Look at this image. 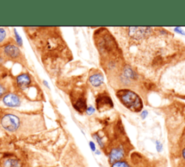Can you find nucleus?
<instances>
[{
  "label": "nucleus",
  "mask_w": 185,
  "mask_h": 167,
  "mask_svg": "<svg viewBox=\"0 0 185 167\" xmlns=\"http://www.w3.org/2000/svg\"><path fill=\"white\" fill-rule=\"evenodd\" d=\"M116 95L119 101L128 110L135 113H139L143 108V103L140 97L130 89L118 90Z\"/></svg>",
  "instance_id": "obj_3"
},
{
  "label": "nucleus",
  "mask_w": 185,
  "mask_h": 167,
  "mask_svg": "<svg viewBox=\"0 0 185 167\" xmlns=\"http://www.w3.org/2000/svg\"><path fill=\"white\" fill-rule=\"evenodd\" d=\"M0 55L5 59L18 63H23L25 59L18 45L13 42H5L0 45Z\"/></svg>",
  "instance_id": "obj_4"
},
{
  "label": "nucleus",
  "mask_w": 185,
  "mask_h": 167,
  "mask_svg": "<svg viewBox=\"0 0 185 167\" xmlns=\"http://www.w3.org/2000/svg\"><path fill=\"white\" fill-rule=\"evenodd\" d=\"M96 108L99 112L109 110L114 107V103L111 98L105 93L99 94L96 100Z\"/></svg>",
  "instance_id": "obj_7"
},
{
  "label": "nucleus",
  "mask_w": 185,
  "mask_h": 167,
  "mask_svg": "<svg viewBox=\"0 0 185 167\" xmlns=\"http://www.w3.org/2000/svg\"><path fill=\"white\" fill-rule=\"evenodd\" d=\"M89 82L90 84L94 87H98L103 84L104 77L103 74L100 72L95 73L92 74L89 77Z\"/></svg>",
  "instance_id": "obj_12"
},
{
  "label": "nucleus",
  "mask_w": 185,
  "mask_h": 167,
  "mask_svg": "<svg viewBox=\"0 0 185 167\" xmlns=\"http://www.w3.org/2000/svg\"><path fill=\"white\" fill-rule=\"evenodd\" d=\"M92 137H93V139L97 142L98 145L100 146V148L102 149L105 148V142H104L103 138H102L101 135H98V133H94L93 135H92Z\"/></svg>",
  "instance_id": "obj_14"
},
{
  "label": "nucleus",
  "mask_w": 185,
  "mask_h": 167,
  "mask_svg": "<svg viewBox=\"0 0 185 167\" xmlns=\"http://www.w3.org/2000/svg\"><path fill=\"white\" fill-rule=\"evenodd\" d=\"M147 115H148V112H147V111H143L141 112V114H140V116L142 118V119H146V117L147 116Z\"/></svg>",
  "instance_id": "obj_20"
},
{
  "label": "nucleus",
  "mask_w": 185,
  "mask_h": 167,
  "mask_svg": "<svg viewBox=\"0 0 185 167\" xmlns=\"http://www.w3.org/2000/svg\"><path fill=\"white\" fill-rule=\"evenodd\" d=\"M95 111H96L95 108H94L93 106H92V105H90V106H89V107H88L87 109H86V111H85L86 113H87L88 116H91L92 114H93V113H95Z\"/></svg>",
  "instance_id": "obj_18"
},
{
  "label": "nucleus",
  "mask_w": 185,
  "mask_h": 167,
  "mask_svg": "<svg viewBox=\"0 0 185 167\" xmlns=\"http://www.w3.org/2000/svg\"><path fill=\"white\" fill-rule=\"evenodd\" d=\"M111 167H131V166L127 161L122 160L111 164Z\"/></svg>",
  "instance_id": "obj_15"
},
{
  "label": "nucleus",
  "mask_w": 185,
  "mask_h": 167,
  "mask_svg": "<svg viewBox=\"0 0 185 167\" xmlns=\"http://www.w3.org/2000/svg\"><path fill=\"white\" fill-rule=\"evenodd\" d=\"M125 156V150L122 145H117V146L112 148L110 150L108 157H109V162L110 164L113 163L123 160Z\"/></svg>",
  "instance_id": "obj_9"
},
{
  "label": "nucleus",
  "mask_w": 185,
  "mask_h": 167,
  "mask_svg": "<svg viewBox=\"0 0 185 167\" xmlns=\"http://www.w3.org/2000/svg\"><path fill=\"white\" fill-rule=\"evenodd\" d=\"M182 157L183 158V160L185 161V147L184 148L182 149Z\"/></svg>",
  "instance_id": "obj_22"
},
{
  "label": "nucleus",
  "mask_w": 185,
  "mask_h": 167,
  "mask_svg": "<svg viewBox=\"0 0 185 167\" xmlns=\"http://www.w3.org/2000/svg\"><path fill=\"white\" fill-rule=\"evenodd\" d=\"M7 34V31L5 30V28H0V45L5 42Z\"/></svg>",
  "instance_id": "obj_16"
},
{
  "label": "nucleus",
  "mask_w": 185,
  "mask_h": 167,
  "mask_svg": "<svg viewBox=\"0 0 185 167\" xmlns=\"http://www.w3.org/2000/svg\"><path fill=\"white\" fill-rule=\"evenodd\" d=\"M175 31H176V33H180V34L185 35V33L184 32V31H183L182 29H181L180 27H176V28H175Z\"/></svg>",
  "instance_id": "obj_21"
},
{
  "label": "nucleus",
  "mask_w": 185,
  "mask_h": 167,
  "mask_svg": "<svg viewBox=\"0 0 185 167\" xmlns=\"http://www.w3.org/2000/svg\"><path fill=\"white\" fill-rule=\"evenodd\" d=\"M124 76H125L126 78H129V79H130V78L133 79V78H136V74L129 66H126L125 68Z\"/></svg>",
  "instance_id": "obj_13"
},
{
  "label": "nucleus",
  "mask_w": 185,
  "mask_h": 167,
  "mask_svg": "<svg viewBox=\"0 0 185 167\" xmlns=\"http://www.w3.org/2000/svg\"><path fill=\"white\" fill-rule=\"evenodd\" d=\"M155 148H156V150L158 153H161L163 151V144L159 140L155 141Z\"/></svg>",
  "instance_id": "obj_17"
},
{
  "label": "nucleus",
  "mask_w": 185,
  "mask_h": 167,
  "mask_svg": "<svg viewBox=\"0 0 185 167\" xmlns=\"http://www.w3.org/2000/svg\"><path fill=\"white\" fill-rule=\"evenodd\" d=\"M89 146H90V148L91 149V150L92 151V152L95 153V151L96 150V147L95 143L92 142V141H90V142H89Z\"/></svg>",
  "instance_id": "obj_19"
},
{
  "label": "nucleus",
  "mask_w": 185,
  "mask_h": 167,
  "mask_svg": "<svg viewBox=\"0 0 185 167\" xmlns=\"http://www.w3.org/2000/svg\"><path fill=\"white\" fill-rule=\"evenodd\" d=\"M72 105L74 108L79 113H84L87 109V103L83 96H78L76 100H72Z\"/></svg>",
  "instance_id": "obj_10"
},
{
  "label": "nucleus",
  "mask_w": 185,
  "mask_h": 167,
  "mask_svg": "<svg viewBox=\"0 0 185 167\" xmlns=\"http://www.w3.org/2000/svg\"><path fill=\"white\" fill-rule=\"evenodd\" d=\"M1 100L4 105L11 109L19 108L23 106L29 105V104L35 105V103H41L38 102L31 101L16 91L11 92L7 94Z\"/></svg>",
  "instance_id": "obj_5"
},
{
  "label": "nucleus",
  "mask_w": 185,
  "mask_h": 167,
  "mask_svg": "<svg viewBox=\"0 0 185 167\" xmlns=\"http://www.w3.org/2000/svg\"><path fill=\"white\" fill-rule=\"evenodd\" d=\"M14 88L27 99L41 103L43 92L35 78L29 73H21L14 78Z\"/></svg>",
  "instance_id": "obj_2"
},
{
  "label": "nucleus",
  "mask_w": 185,
  "mask_h": 167,
  "mask_svg": "<svg viewBox=\"0 0 185 167\" xmlns=\"http://www.w3.org/2000/svg\"><path fill=\"white\" fill-rule=\"evenodd\" d=\"M149 29L150 28H144V27H143V28L136 27L135 28V27H133V28H129V34L135 39L142 38V37L145 36L148 31H150Z\"/></svg>",
  "instance_id": "obj_11"
},
{
  "label": "nucleus",
  "mask_w": 185,
  "mask_h": 167,
  "mask_svg": "<svg viewBox=\"0 0 185 167\" xmlns=\"http://www.w3.org/2000/svg\"><path fill=\"white\" fill-rule=\"evenodd\" d=\"M23 166L22 161L11 153H5L0 161V167H23Z\"/></svg>",
  "instance_id": "obj_8"
},
{
  "label": "nucleus",
  "mask_w": 185,
  "mask_h": 167,
  "mask_svg": "<svg viewBox=\"0 0 185 167\" xmlns=\"http://www.w3.org/2000/svg\"><path fill=\"white\" fill-rule=\"evenodd\" d=\"M14 87V78L8 70L0 66V100L11 92Z\"/></svg>",
  "instance_id": "obj_6"
},
{
  "label": "nucleus",
  "mask_w": 185,
  "mask_h": 167,
  "mask_svg": "<svg viewBox=\"0 0 185 167\" xmlns=\"http://www.w3.org/2000/svg\"><path fill=\"white\" fill-rule=\"evenodd\" d=\"M0 127L11 135H26L46 129L40 111H20L0 108Z\"/></svg>",
  "instance_id": "obj_1"
},
{
  "label": "nucleus",
  "mask_w": 185,
  "mask_h": 167,
  "mask_svg": "<svg viewBox=\"0 0 185 167\" xmlns=\"http://www.w3.org/2000/svg\"><path fill=\"white\" fill-rule=\"evenodd\" d=\"M95 153L96 155H101V151H100L99 150H97V149H96V150L95 151Z\"/></svg>",
  "instance_id": "obj_23"
},
{
  "label": "nucleus",
  "mask_w": 185,
  "mask_h": 167,
  "mask_svg": "<svg viewBox=\"0 0 185 167\" xmlns=\"http://www.w3.org/2000/svg\"><path fill=\"white\" fill-rule=\"evenodd\" d=\"M184 137H185V136H184Z\"/></svg>",
  "instance_id": "obj_24"
}]
</instances>
